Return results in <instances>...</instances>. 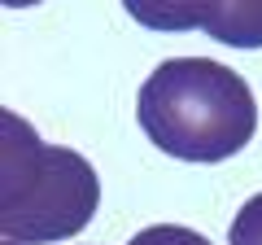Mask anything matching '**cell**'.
I'll return each instance as SVG.
<instances>
[{
    "label": "cell",
    "instance_id": "obj_1",
    "mask_svg": "<svg viewBox=\"0 0 262 245\" xmlns=\"http://www.w3.org/2000/svg\"><path fill=\"white\" fill-rule=\"evenodd\" d=\"M144 136L184 162H223L258 132L249 84L210 57H170L144 79L136 101Z\"/></svg>",
    "mask_w": 262,
    "mask_h": 245
},
{
    "label": "cell",
    "instance_id": "obj_8",
    "mask_svg": "<svg viewBox=\"0 0 262 245\" xmlns=\"http://www.w3.org/2000/svg\"><path fill=\"white\" fill-rule=\"evenodd\" d=\"M5 245H22V241H5Z\"/></svg>",
    "mask_w": 262,
    "mask_h": 245
},
{
    "label": "cell",
    "instance_id": "obj_7",
    "mask_svg": "<svg viewBox=\"0 0 262 245\" xmlns=\"http://www.w3.org/2000/svg\"><path fill=\"white\" fill-rule=\"evenodd\" d=\"M9 9H31V5H39V0H5Z\"/></svg>",
    "mask_w": 262,
    "mask_h": 245
},
{
    "label": "cell",
    "instance_id": "obj_2",
    "mask_svg": "<svg viewBox=\"0 0 262 245\" xmlns=\"http://www.w3.org/2000/svg\"><path fill=\"white\" fill-rule=\"evenodd\" d=\"M101 206V179L83 153L44 145L13 110L0 114V228L5 241L44 245L88 228Z\"/></svg>",
    "mask_w": 262,
    "mask_h": 245
},
{
    "label": "cell",
    "instance_id": "obj_3",
    "mask_svg": "<svg viewBox=\"0 0 262 245\" xmlns=\"http://www.w3.org/2000/svg\"><path fill=\"white\" fill-rule=\"evenodd\" d=\"M127 13L149 31H206L223 0H122Z\"/></svg>",
    "mask_w": 262,
    "mask_h": 245
},
{
    "label": "cell",
    "instance_id": "obj_4",
    "mask_svg": "<svg viewBox=\"0 0 262 245\" xmlns=\"http://www.w3.org/2000/svg\"><path fill=\"white\" fill-rule=\"evenodd\" d=\"M206 35L227 48H262V0H223Z\"/></svg>",
    "mask_w": 262,
    "mask_h": 245
},
{
    "label": "cell",
    "instance_id": "obj_5",
    "mask_svg": "<svg viewBox=\"0 0 262 245\" xmlns=\"http://www.w3.org/2000/svg\"><path fill=\"white\" fill-rule=\"evenodd\" d=\"M227 245H262V193H253L241 206V215L232 219Z\"/></svg>",
    "mask_w": 262,
    "mask_h": 245
},
{
    "label": "cell",
    "instance_id": "obj_6",
    "mask_svg": "<svg viewBox=\"0 0 262 245\" xmlns=\"http://www.w3.org/2000/svg\"><path fill=\"white\" fill-rule=\"evenodd\" d=\"M131 245H210V241L184 223H153V228L131 236Z\"/></svg>",
    "mask_w": 262,
    "mask_h": 245
}]
</instances>
